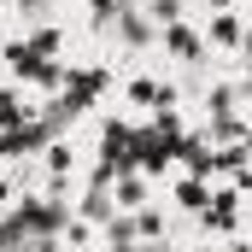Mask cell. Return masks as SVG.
<instances>
[{"label":"cell","instance_id":"1","mask_svg":"<svg viewBox=\"0 0 252 252\" xmlns=\"http://www.w3.org/2000/svg\"><path fill=\"white\" fill-rule=\"evenodd\" d=\"M199 41H205V47H223V53H235V47L247 41V18H241L235 6H223V12H205V30H199Z\"/></svg>","mask_w":252,"mask_h":252},{"label":"cell","instance_id":"2","mask_svg":"<svg viewBox=\"0 0 252 252\" xmlns=\"http://www.w3.org/2000/svg\"><path fill=\"white\" fill-rule=\"evenodd\" d=\"M164 47H176L182 59H199V47H205V41H199V30H193V24H176V18H170V30H164Z\"/></svg>","mask_w":252,"mask_h":252},{"label":"cell","instance_id":"3","mask_svg":"<svg viewBox=\"0 0 252 252\" xmlns=\"http://www.w3.org/2000/svg\"><path fill=\"white\" fill-rule=\"evenodd\" d=\"M141 199H147V176L129 170L124 182H118V205H124V211H141Z\"/></svg>","mask_w":252,"mask_h":252},{"label":"cell","instance_id":"4","mask_svg":"<svg viewBox=\"0 0 252 252\" xmlns=\"http://www.w3.org/2000/svg\"><path fill=\"white\" fill-rule=\"evenodd\" d=\"M176 199H182V211H205V205H211L205 182H176Z\"/></svg>","mask_w":252,"mask_h":252},{"label":"cell","instance_id":"5","mask_svg":"<svg viewBox=\"0 0 252 252\" xmlns=\"http://www.w3.org/2000/svg\"><path fill=\"white\" fill-rule=\"evenodd\" d=\"M158 6H170V12H176V6H182V0H158Z\"/></svg>","mask_w":252,"mask_h":252},{"label":"cell","instance_id":"6","mask_svg":"<svg viewBox=\"0 0 252 252\" xmlns=\"http://www.w3.org/2000/svg\"><path fill=\"white\" fill-rule=\"evenodd\" d=\"M0 199H6V193H0ZM0 217H6V205H0Z\"/></svg>","mask_w":252,"mask_h":252}]
</instances>
